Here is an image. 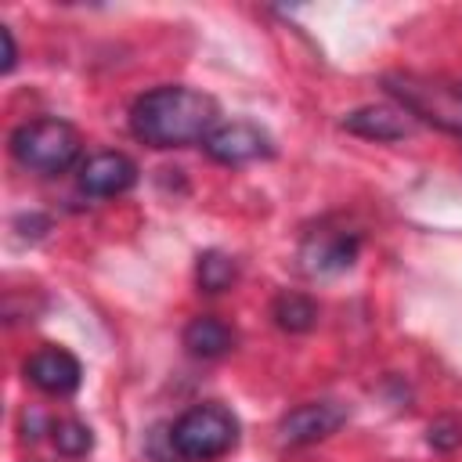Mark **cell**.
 I'll list each match as a JSON object with an SVG mask.
<instances>
[{
  "mask_svg": "<svg viewBox=\"0 0 462 462\" xmlns=\"http://www.w3.org/2000/svg\"><path fill=\"white\" fill-rule=\"evenodd\" d=\"M235 440H238V419L220 404H199L184 411L170 430V444L184 462L220 458L224 451L235 448Z\"/></svg>",
  "mask_w": 462,
  "mask_h": 462,
  "instance_id": "cell-2",
  "label": "cell"
},
{
  "mask_svg": "<svg viewBox=\"0 0 462 462\" xmlns=\"http://www.w3.org/2000/svg\"><path fill=\"white\" fill-rule=\"evenodd\" d=\"M343 130L368 141H401L411 134V123H408V112L397 105H365L343 116Z\"/></svg>",
  "mask_w": 462,
  "mask_h": 462,
  "instance_id": "cell-8",
  "label": "cell"
},
{
  "mask_svg": "<svg viewBox=\"0 0 462 462\" xmlns=\"http://www.w3.org/2000/svg\"><path fill=\"white\" fill-rule=\"evenodd\" d=\"M458 440H462L458 426H451V422H437V426H430V444H433V448H455Z\"/></svg>",
  "mask_w": 462,
  "mask_h": 462,
  "instance_id": "cell-13",
  "label": "cell"
},
{
  "mask_svg": "<svg viewBox=\"0 0 462 462\" xmlns=\"http://www.w3.org/2000/svg\"><path fill=\"white\" fill-rule=\"evenodd\" d=\"M235 343L231 328L217 318H195L188 328H184V346L195 354V357H220L227 354Z\"/></svg>",
  "mask_w": 462,
  "mask_h": 462,
  "instance_id": "cell-9",
  "label": "cell"
},
{
  "mask_svg": "<svg viewBox=\"0 0 462 462\" xmlns=\"http://www.w3.org/2000/svg\"><path fill=\"white\" fill-rule=\"evenodd\" d=\"M134 180H137V166L123 152H97L79 170V188L94 199L123 195L126 188H134Z\"/></svg>",
  "mask_w": 462,
  "mask_h": 462,
  "instance_id": "cell-5",
  "label": "cell"
},
{
  "mask_svg": "<svg viewBox=\"0 0 462 462\" xmlns=\"http://www.w3.org/2000/svg\"><path fill=\"white\" fill-rule=\"evenodd\" d=\"M54 444H58V451H65V455H87L90 444H94V437H90V430H87L83 422L65 419V422L54 426Z\"/></svg>",
  "mask_w": 462,
  "mask_h": 462,
  "instance_id": "cell-12",
  "label": "cell"
},
{
  "mask_svg": "<svg viewBox=\"0 0 462 462\" xmlns=\"http://www.w3.org/2000/svg\"><path fill=\"white\" fill-rule=\"evenodd\" d=\"M11 152L25 170L61 173L79 155V134L61 119H32L11 134Z\"/></svg>",
  "mask_w": 462,
  "mask_h": 462,
  "instance_id": "cell-3",
  "label": "cell"
},
{
  "mask_svg": "<svg viewBox=\"0 0 462 462\" xmlns=\"http://www.w3.org/2000/svg\"><path fill=\"white\" fill-rule=\"evenodd\" d=\"M314 318H318V307L300 292H282L274 300V321L285 332H307L314 325Z\"/></svg>",
  "mask_w": 462,
  "mask_h": 462,
  "instance_id": "cell-10",
  "label": "cell"
},
{
  "mask_svg": "<svg viewBox=\"0 0 462 462\" xmlns=\"http://www.w3.org/2000/svg\"><path fill=\"white\" fill-rule=\"evenodd\" d=\"M343 422H346V411L339 404H332V401H310V404L292 408L282 419V440L285 444H314V440L336 433Z\"/></svg>",
  "mask_w": 462,
  "mask_h": 462,
  "instance_id": "cell-6",
  "label": "cell"
},
{
  "mask_svg": "<svg viewBox=\"0 0 462 462\" xmlns=\"http://www.w3.org/2000/svg\"><path fill=\"white\" fill-rule=\"evenodd\" d=\"M0 40H4V72H11L14 69V36L7 25H0Z\"/></svg>",
  "mask_w": 462,
  "mask_h": 462,
  "instance_id": "cell-14",
  "label": "cell"
},
{
  "mask_svg": "<svg viewBox=\"0 0 462 462\" xmlns=\"http://www.w3.org/2000/svg\"><path fill=\"white\" fill-rule=\"evenodd\" d=\"M231 278H235V263H231L227 256H220V253H206V256H199V285H202L206 292H220V289H227Z\"/></svg>",
  "mask_w": 462,
  "mask_h": 462,
  "instance_id": "cell-11",
  "label": "cell"
},
{
  "mask_svg": "<svg viewBox=\"0 0 462 462\" xmlns=\"http://www.w3.org/2000/svg\"><path fill=\"white\" fill-rule=\"evenodd\" d=\"M217 101L191 87H155L141 94L130 108L134 134L152 148H184L206 144L217 130Z\"/></svg>",
  "mask_w": 462,
  "mask_h": 462,
  "instance_id": "cell-1",
  "label": "cell"
},
{
  "mask_svg": "<svg viewBox=\"0 0 462 462\" xmlns=\"http://www.w3.org/2000/svg\"><path fill=\"white\" fill-rule=\"evenodd\" d=\"M25 375H29V383L40 386L43 393L65 397V393H72V390L79 386L83 368H79V361H76L69 350H61V346H43V350H36V354L25 361Z\"/></svg>",
  "mask_w": 462,
  "mask_h": 462,
  "instance_id": "cell-4",
  "label": "cell"
},
{
  "mask_svg": "<svg viewBox=\"0 0 462 462\" xmlns=\"http://www.w3.org/2000/svg\"><path fill=\"white\" fill-rule=\"evenodd\" d=\"M206 152L217 159V162H227V166H238V162H249V159H260L271 152V141L263 130H256L253 123H227V126H217L206 141Z\"/></svg>",
  "mask_w": 462,
  "mask_h": 462,
  "instance_id": "cell-7",
  "label": "cell"
}]
</instances>
